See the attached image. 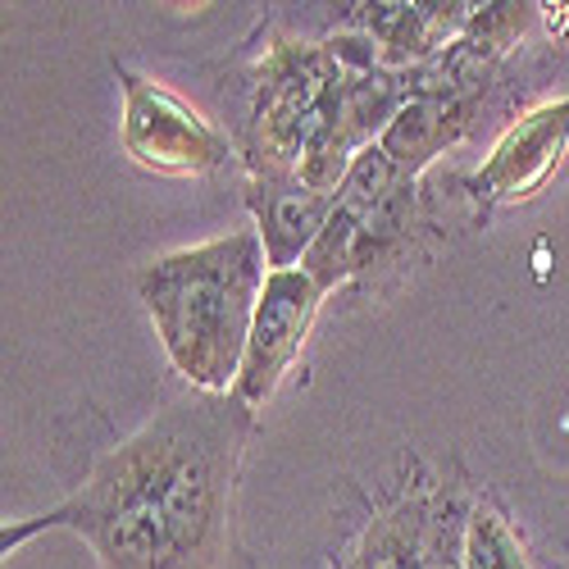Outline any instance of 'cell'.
<instances>
[{
  "mask_svg": "<svg viewBox=\"0 0 569 569\" xmlns=\"http://www.w3.org/2000/svg\"><path fill=\"white\" fill-rule=\"evenodd\" d=\"M223 447L219 419L178 406L110 456L82 497L46 525L82 529L110 569H178L206 547L219 519Z\"/></svg>",
  "mask_w": 569,
  "mask_h": 569,
  "instance_id": "obj_1",
  "label": "cell"
},
{
  "mask_svg": "<svg viewBox=\"0 0 569 569\" xmlns=\"http://www.w3.org/2000/svg\"><path fill=\"white\" fill-rule=\"evenodd\" d=\"M264 264L260 232H232L223 242L178 251L141 273V301L160 328V342L178 373L197 388H237L269 278Z\"/></svg>",
  "mask_w": 569,
  "mask_h": 569,
  "instance_id": "obj_2",
  "label": "cell"
},
{
  "mask_svg": "<svg viewBox=\"0 0 569 569\" xmlns=\"http://www.w3.org/2000/svg\"><path fill=\"white\" fill-rule=\"evenodd\" d=\"M410 210V192H406V173L378 151L365 147L342 187H338V201L333 214H328L319 242L306 256V273H315L319 288H333L338 278H347L351 269L369 264L378 251H383L388 237H397V228L406 223Z\"/></svg>",
  "mask_w": 569,
  "mask_h": 569,
  "instance_id": "obj_3",
  "label": "cell"
},
{
  "mask_svg": "<svg viewBox=\"0 0 569 569\" xmlns=\"http://www.w3.org/2000/svg\"><path fill=\"white\" fill-rule=\"evenodd\" d=\"M342 97V64L328 46H282L264 64L260 87V160L269 173H292L323 137Z\"/></svg>",
  "mask_w": 569,
  "mask_h": 569,
  "instance_id": "obj_4",
  "label": "cell"
},
{
  "mask_svg": "<svg viewBox=\"0 0 569 569\" xmlns=\"http://www.w3.org/2000/svg\"><path fill=\"white\" fill-rule=\"evenodd\" d=\"M128 114H123V147L137 164L156 173H206L223 164L228 141L197 114L187 110L173 91L151 87L147 78L123 73Z\"/></svg>",
  "mask_w": 569,
  "mask_h": 569,
  "instance_id": "obj_5",
  "label": "cell"
},
{
  "mask_svg": "<svg viewBox=\"0 0 569 569\" xmlns=\"http://www.w3.org/2000/svg\"><path fill=\"white\" fill-rule=\"evenodd\" d=\"M323 288L315 282V273L306 269H269L264 292H260V310L251 323V342H247V360L237 373V397L247 406H260L278 378L288 373V365L297 360L310 319L319 310Z\"/></svg>",
  "mask_w": 569,
  "mask_h": 569,
  "instance_id": "obj_6",
  "label": "cell"
},
{
  "mask_svg": "<svg viewBox=\"0 0 569 569\" xmlns=\"http://www.w3.org/2000/svg\"><path fill=\"white\" fill-rule=\"evenodd\" d=\"M565 141H569V101L538 106L533 114H525L497 141L492 160L469 178V187L479 197H488V201L529 197L533 187L556 169Z\"/></svg>",
  "mask_w": 569,
  "mask_h": 569,
  "instance_id": "obj_7",
  "label": "cell"
},
{
  "mask_svg": "<svg viewBox=\"0 0 569 569\" xmlns=\"http://www.w3.org/2000/svg\"><path fill=\"white\" fill-rule=\"evenodd\" d=\"M328 192L301 182V173H264V182L251 187V206L260 219V242L269 269H301L310 247L319 242V232L333 214Z\"/></svg>",
  "mask_w": 569,
  "mask_h": 569,
  "instance_id": "obj_8",
  "label": "cell"
},
{
  "mask_svg": "<svg viewBox=\"0 0 569 569\" xmlns=\"http://www.w3.org/2000/svg\"><path fill=\"white\" fill-rule=\"evenodd\" d=\"M469 114H473L469 91H456V87L423 91V97H415L397 110V119L383 128V137H378V151L410 178L423 160H433L442 147H451V141L469 128Z\"/></svg>",
  "mask_w": 569,
  "mask_h": 569,
  "instance_id": "obj_9",
  "label": "cell"
},
{
  "mask_svg": "<svg viewBox=\"0 0 569 569\" xmlns=\"http://www.w3.org/2000/svg\"><path fill=\"white\" fill-rule=\"evenodd\" d=\"M465 569H529V560L501 519L479 510L465 533Z\"/></svg>",
  "mask_w": 569,
  "mask_h": 569,
  "instance_id": "obj_10",
  "label": "cell"
},
{
  "mask_svg": "<svg viewBox=\"0 0 569 569\" xmlns=\"http://www.w3.org/2000/svg\"><path fill=\"white\" fill-rule=\"evenodd\" d=\"M423 569H460L456 565V551H451V533L429 547V556H423Z\"/></svg>",
  "mask_w": 569,
  "mask_h": 569,
  "instance_id": "obj_11",
  "label": "cell"
}]
</instances>
